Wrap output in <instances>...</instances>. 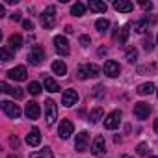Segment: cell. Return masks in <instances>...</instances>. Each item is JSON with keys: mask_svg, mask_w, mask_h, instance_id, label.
<instances>
[{"mask_svg": "<svg viewBox=\"0 0 158 158\" xmlns=\"http://www.w3.org/2000/svg\"><path fill=\"white\" fill-rule=\"evenodd\" d=\"M152 91H154V84L152 82H145V84L138 86V93L139 95H151Z\"/></svg>", "mask_w": 158, "mask_h": 158, "instance_id": "obj_26", "label": "cell"}, {"mask_svg": "<svg viewBox=\"0 0 158 158\" xmlns=\"http://www.w3.org/2000/svg\"><path fill=\"white\" fill-rule=\"evenodd\" d=\"M91 95H93V97H97V99L104 97V86H101V84H99V86H95V88H93V91H91Z\"/></svg>", "mask_w": 158, "mask_h": 158, "instance_id": "obj_31", "label": "cell"}, {"mask_svg": "<svg viewBox=\"0 0 158 158\" xmlns=\"http://www.w3.org/2000/svg\"><path fill=\"white\" fill-rule=\"evenodd\" d=\"M91 152H93V154H97V156H101V154H104V152H106V141H104V138H102V136H97V138L93 139Z\"/></svg>", "mask_w": 158, "mask_h": 158, "instance_id": "obj_16", "label": "cell"}, {"mask_svg": "<svg viewBox=\"0 0 158 158\" xmlns=\"http://www.w3.org/2000/svg\"><path fill=\"white\" fill-rule=\"evenodd\" d=\"M10 47H11L13 50H19V48L23 47V37H21V34H11V35H10Z\"/></svg>", "mask_w": 158, "mask_h": 158, "instance_id": "obj_23", "label": "cell"}, {"mask_svg": "<svg viewBox=\"0 0 158 158\" xmlns=\"http://www.w3.org/2000/svg\"><path fill=\"white\" fill-rule=\"evenodd\" d=\"M151 104H147V102H136L134 104V115H136V119H147L149 117V114H151Z\"/></svg>", "mask_w": 158, "mask_h": 158, "instance_id": "obj_9", "label": "cell"}, {"mask_svg": "<svg viewBox=\"0 0 158 158\" xmlns=\"http://www.w3.org/2000/svg\"><path fill=\"white\" fill-rule=\"evenodd\" d=\"M121 158H130V156H127V154H123V156H121Z\"/></svg>", "mask_w": 158, "mask_h": 158, "instance_id": "obj_43", "label": "cell"}, {"mask_svg": "<svg viewBox=\"0 0 158 158\" xmlns=\"http://www.w3.org/2000/svg\"><path fill=\"white\" fill-rule=\"evenodd\" d=\"M30 158H54V154H52V151H50L48 147H45V149H41V151L30 152Z\"/></svg>", "mask_w": 158, "mask_h": 158, "instance_id": "obj_24", "label": "cell"}, {"mask_svg": "<svg viewBox=\"0 0 158 158\" xmlns=\"http://www.w3.org/2000/svg\"><path fill=\"white\" fill-rule=\"evenodd\" d=\"M156 93H158V89H156Z\"/></svg>", "mask_w": 158, "mask_h": 158, "instance_id": "obj_46", "label": "cell"}, {"mask_svg": "<svg viewBox=\"0 0 158 158\" xmlns=\"http://www.w3.org/2000/svg\"><path fill=\"white\" fill-rule=\"evenodd\" d=\"M147 158H158V156H147Z\"/></svg>", "mask_w": 158, "mask_h": 158, "instance_id": "obj_44", "label": "cell"}, {"mask_svg": "<svg viewBox=\"0 0 158 158\" xmlns=\"http://www.w3.org/2000/svg\"><path fill=\"white\" fill-rule=\"evenodd\" d=\"M0 91H2V93H10V95L15 97V99H23V97H24V91H23L21 88H11V86H8L6 82H0Z\"/></svg>", "mask_w": 158, "mask_h": 158, "instance_id": "obj_17", "label": "cell"}, {"mask_svg": "<svg viewBox=\"0 0 158 158\" xmlns=\"http://www.w3.org/2000/svg\"><path fill=\"white\" fill-rule=\"evenodd\" d=\"M143 48H145V50H152V41H151V37L143 41Z\"/></svg>", "mask_w": 158, "mask_h": 158, "instance_id": "obj_37", "label": "cell"}, {"mask_svg": "<svg viewBox=\"0 0 158 158\" xmlns=\"http://www.w3.org/2000/svg\"><path fill=\"white\" fill-rule=\"evenodd\" d=\"M23 26H24V30H34V23L32 21H23Z\"/></svg>", "mask_w": 158, "mask_h": 158, "instance_id": "obj_39", "label": "cell"}, {"mask_svg": "<svg viewBox=\"0 0 158 158\" xmlns=\"http://www.w3.org/2000/svg\"><path fill=\"white\" fill-rule=\"evenodd\" d=\"M28 91H30L32 95H39V93H41V84H39V82H30Z\"/></svg>", "mask_w": 158, "mask_h": 158, "instance_id": "obj_29", "label": "cell"}, {"mask_svg": "<svg viewBox=\"0 0 158 158\" xmlns=\"http://www.w3.org/2000/svg\"><path fill=\"white\" fill-rule=\"evenodd\" d=\"M78 41H80V45H82V47H88V45L91 43L89 35H80V39H78Z\"/></svg>", "mask_w": 158, "mask_h": 158, "instance_id": "obj_34", "label": "cell"}, {"mask_svg": "<svg viewBox=\"0 0 158 158\" xmlns=\"http://www.w3.org/2000/svg\"><path fill=\"white\" fill-rule=\"evenodd\" d=\"M102 115H104V110H102L101 106H97L95 110H91V114H89V121H91V123H99V121L102 119Z\"/></svg>", "mask_w": 158, "mask_h": 158, "instance_id": "obj_27", "label": "cell"}, {"mask_svg": "<svg viewBox=\"0 0 158 158\" xmlns=\"http://www.w3.org/2000/svg\"><path fill=\"white\" fill-rule=\"evenodd\" d=\"M127 39H128V26H123L121 28V37H119V45L127 43Z\"/></svg>", "mask_w": 158, "mask_h": 158, "instance_id": "obj_32", "label": "cell"}, {"mask_svg": "<svg viewBox=\"0 0 158 158\" xmlns=\"http://www.w3.org/2000/svg\"><path fill=\"white\" fill-rule=\"evenodd\" d=\"M11 21L19 23V21H21V13H13V15H11Z\"/></svg>", "mask_w": 158, "mask_h": 158, "instance_id": "obj_41", "label": "cell"}, {"mask_svg": "<svg viewBox=\"0 0 158 158\" xmlns=\"http://www.w3.org/2000/svg\"><path fill=\"white\" fill-rule=\"evenodd\" d=\"M19 143H21V141H19L17 136H11V138H10V145H11V147H19Z\"/></svg>", "mask_w": 158, "mask_h": 158, "instance_id": "obj_38", "label": "cell"}, {"mask_svg": "<svg viewBox=\"0 0 158 158\" xmlns=\"http://www.w3.org/2000/svg\"><path fill=\"white\" fill-rule=\"evenodd\" d=\"M95 26H97L99 32H106L108 26H110V21H108V19H99V21L95 23Z\"/></svg>", "mask_w": 158, "mask_h": 158, "instance_id": "obj_28", "label": "cell"}, {"mask_svg": "<svg viewBox=\"0 0 158 158\" xmlns=\"http://www.w3.org/2000/svg\"><path fill=\"white\" fill-rule=\"evenodd\" d=\"M0 58H2V61H10L11 60V52L8 48H0Z\"/></svg>", "mask_w": 158, "mask_h": 158, "instance_id": "obj_33", "label": "cell"}, {"mask_svg": "<svg viewBox=\"0 0 158 158\" xmlns=\"http://www.w3.org/2000/svg\"><path fill=\"white\" fill-rule=\"evenodd\" d=\"M24 114H26L28 119H39V115H41V108H39L37 102L30 101V102L26 104V108H24Z\"/></svg>", "mask_w": 158, "mask_h": 158, "instance_id": "obj_14", "label": "cell"}, {"mask_svg": "<svg viewBox=\"0 0 158 158\" xmlns=\"http://www.w3.org/2000/svg\"><path fill=\"white\" fill-rule=\"evenodd\" d=\"M73 132H74V125H73L69 119H63V121L60 123V128H58V134H60V138L67 139V138H69Z\"/></svg>", "mask_w": 158, "mask_h": 158, "instance_id": "obj_13", "label": "cell"}, {"mask_svg": "<svg viewBox=\"0 0 158 158\" xmlns=\"http://www.w3.org/2000/svg\"><path fill=\"white\" fill-rule=\"evenodd\" d=\"M86 8H88L86 4H82V2H76V4L71 8V13H73L74 17H82V15L86 13Z\"/></svg>", "mask_w": 158, "mask_h": 158, "instance_id": "obj_25", "label": "cell"}, {"mask_svg": "<svg viewBox=\"0 0 158 158\" xmlns=\"http://www.w3.org/2000/svg\"><path fill=\"white\" fill-rule=\"evenodd\" d=\"M8 76L11 78V80L23 82V80H26V78H28V73H26V67L19 65V67H15V69H10V71H8Z\"/></svg>", "mask_w": 158, "mask_h": 158, "instance_id": "obj_12", "label": "cell"}, {"mask_svg": "<svg viewBox=\"0 0 158 158\" xmlns=\"http://www.w3.org/2000/svg\"><path fill=\"white\" fill-rule=\"evenodd\" d=\"M143 10H152V2H139Z\"/></svg>", "mask_w": 158, "mask_h": 158, "instance_id": "obj_40", "label": "cell"}, {"mask_svg": "<svg viewBox=\"0 0 158 158\" xmlns=\"http://www.w3.org/2000/svg\"><path fill=\"white\" fill-rule=\"evenodd\" d=\"M121 117H123V114H121L119 110L110 112V114L106 115V119H104V128H108V130L117 128V127H119V123H121Z\"/></svg>", "mask_w": 158, "mask_h": 158, "instance_id": "obj_6", "label": "cell"}, {"mask_svg": "<svg viewBox=\"0 0 158 158\" xmlns=\"http://www.w3.org/2000/svg\"><path fill=\"white\" fill-rule=\"evenodd\" d=\"M145 71H154V65H145V67H138V73L143 74Z\"/></svg>", "mask_w": 158, "mask_h": 158, "instance_id": "obj_36", "label": "cell"}, {"mask_svg": "<svg viewBox=\"0 0 158 158\" xmlns=\"http://www.w3.org/2000/svg\"><path fill=\"white\" fill-rule=\"evenodd\" d=\"M52 71H54L56 74H60V76H65V74H67V67H65V63H63L61 60L52 61Z\"/></svg>", "mask_w": 158, "mask_h": 158, "instance_id": "obj_22", "label": "cell"}, {"mask_svg": "<svg viewBox=\"0 0 158 158\" xmlns=\"http://www.w3.org/2000/svg\"><path fill=\"white\" fill-rule=\"evenodd\" d=\"M152 128H154V132L158 134V119H154V125H152Z\"/></svg>", "mask_w": 158, "mask_h": 158, "instance_id": "obj_42", "label": "cell"}, {"mask_svg": "<svg viewBox=\"0 0 158 158\" xmlns=\"http://www.w3.org/2000/svg\"><path fill=\"white\" fill-rule=\"evenodd\" d=\"M54 47H56V52L60 56H69L71 48H69V41L63 37V35H56L54 37Z\"/></svg>", "mask_w": 158, "mask_h": 158, "instance_id": "obj_8", "label": "cell"}, {"mask_svg": "<svg viewBox=\"0 0 158 158\" xmlns=\"http://www.w3.org/2000/svg\"><path fill=\"white\" fill-rule=\"evenodd\" d=\"M0 106H2V110H4V114L8 115V117H11V119H19L21 117V108L15 104V102H10V101H2L0 102Z\"/></svg>", "mask_w": 158, "mask_h": 158, "instance_id": "obj_5", "label": "cell"}, {"mask_svg": "<svg viewBox=\"0 0 158 158\" xmlns=\"http://www.w3.org/2000/svg\"><path fill=\"white\" fill-rule=\"evenodd\" d=\"M102 71H104V74H106V76L115 78V76H119V73H121V65H119L117 61H114V60H108V61L104 63Z\"/></svg>", "mask_w": 158, "mask_h": 158, "instance_id": "obj_10", "label": "cell"}, {"mask_svg": "<svg viewBox=\"0 0 158 158\" xmlns=\"http://www.w3.org/2000/svg\"><path fill=\"white\" fill-rule=\"evenodd\" d=\"M127 60H128L130 63H134V61L138 60V50H136V48H128V50H127Z\"/></svg>", "mask_w": 158, "mask_h": 158, "instance_id": "obj_30", "label": "cell"}, {"mask_svg": "<svg viewBox=\"0 0 158 158\" xmlns=\"http://www.w3.org/2000/svg\"><path fill=\"white\" fill-rule=\"evenodd\" d=\"M134 32H138V34H145V32H149V19L136 21V23H134Z\"/></svg>", "mask_w": 158, "mask_h": 158, "instance_id": "obj_21", "label": "cell"}, {"mask_svg": "<svg viewBox=\"0 0 158 158\" xmlns=\"http://www.w3.org/2000/svg\"><path fill=\"white\" fill-rule=\"evenodd\" d=\"M156 41H158V35H156Z\"/></svg>", "mask_w": 158, "mask_h": 158, "instance_id": "obj_45", "label": "cell"}, {"mask_svg": "<svg viewBox=\"0 0 158 158\" xmlns=\"http://www.w3.org/2000/svg\"><path fill=\"white\" fill-rule=\"evenodd\" d=\"M76 102H78V93H76L74 89H65L63 95H61V104H63L65 108H71V106H74Z\"/></svg>", "mask_w": 158, "mask_h": 158, "instance_id": "obj_11", "label": "cell"}, {"mask_svg": "<svg viewBox=\"0 0 158 158\" xmlns=\"http://www.w3.org/2000/svg\"><path fill=\"white\" fill-rule=\"evenodd\" d=\"M26 143H28L30 147H37V145L41 143V132H39L37 127H34V128L26 134Z\"/></svg>", "mask_w": 158, "mask_h": 158, "instance_id": "obj_15", "label": "cell"}, {"mask_svg": "<svg viewBox=\"0 0 158 158\" xmlns=\"http://www.w3.org/2000/svg\"><path fill=\"white\" fill-rule=\"evenodd\" d=\"M88 8H89L91 11H97V13H104V11L108 10L106 2H101V0H89V4H88Z\"/></svg>", "mask_w": 158, "mask_h": 158, "instance_id": "obj_19", "label": "cell"}, {"mask_svg": "<svg viewBox=\"0 0 158 158\" xmlns=\"http://www.w3.org/2000/svg\"><path fill=\"white\" fill-rule=\"evenodd\" d=\"M45 114H47V125H54L56 119H58V106L52 99H47L45 101Z\"/></svg>", "mask_w": 158, "mask_h": 158, "instance_id": "obj_3", "label": "cell"}, {"mask_svg": "<svg viewBox=\"0 0 158 158\" xmlns=\"http://www.w3.org/2000/svg\"><path fill=\"white\" fill-rule=\"evenodd\" d=\"M114 8H115L117 11H121V13H130V11L134 10V4L128 2V0H115V2H114Z\"/></svg>", "mask_w": 158, "mask_h": 158, "instance_id": "obj_18", "label": "cell"}, {"mask_svg": "<svg viewBox=\"0 0 158 158\" xmlns=\"http://www.w3.org/2000/svg\"><path fill=\"white\" fill-rule=\"evenodd\" d=\"M74 149L78 152H84V151L89 149V134L86 130H82L80 134H76V138H74Z\"/></svg>", "mask_w": 158, "mask_h": 158, "instance_id": "obj_4", "label": "cell"}, {"mask_svg": "<svg viewBox=\"0 0 158 158\" xmlns=\"http://www.w3.org/2000/svg\"><path fill=\"white\" fill-rule=\"evenodd\" d=\"M99 67L95 63H88V65H82V67H78V78L80 80H86V78H93V76H99Z\"/></svg>", "mask_w": 158, "mask_h": 158, "instance_id": "obj_2", "label": "cell"}, {"mask_svg": "<svg viewBox=\"0 0 158 158\" xmlns=\"http://www.w3.org/2000/svg\"><path fill=\"white\" fill-rule=\"evenodd\" d=\"M56 23V8L54 6H48L43 13H41V24L45 30H50Z\"/></svg>", "mask_w": 158, "mask_h": 158, "instance_id": "obj_1", "label": "cell"}, {"mask_svg": "<svg viewBox=\"0 0 158 158\" xmlns=\"http://www.w3.org/2000/svg\"><path fill=\"white\" fill-rule=\"evenodd\" d=\"M136 152L138 154H147V143H139L138 149H136Z\"/></svg>", "mask_w": 158, "mask_h": 158, "instance_id": "obj_35", "label": "cell"}, {"mask_svg": "<svg viewBox=\"0 0 158 158\" xmlns=\"http://www.w3.org/2000/svg\"><path fill=\"white\" fill-rule=\"evenodd\" d=\"M43 86H45V89L50 91V93L60 91V86L56 84V80H54V78H50V76H43Z\"/></svg>", "mask_w": 158, "mask_h": 158, "instance_id": "obj_20", "label": "cell"}, {"mask_svg": "<svg viewBox=\"0 0 158 158\" xmlns=\"http://www.w3.org/2000/svg\"><path fill=\"white\" fill-rule=\"evenodd\" d=\"M43 60H45V50H43V47L35 45V47L28 52V61H30L32 65H41Z\"/></svg>", "mask_w": 158, "mask_h": 158, "instance_id": "obj_7", "label": "cell"}]
</instances>
